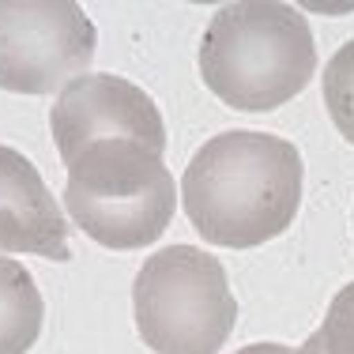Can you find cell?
<instances>
[{"label": "cell", "instance_id": "30bf717a", "mask_svg": "<svg viewBox=\"0 0 354 354\" xmlns=\"http://www.w3.org/2000/svg\"><path fill=\"white\" fill-rule=\"evenodd\" d=\"M320 339H324V354H354V283L332 298Z\"/></svg>", "mask_w": 354, "mask_h": 354}, {"label": "cell", "instance_id": "9c48e42d", "mask_svg": "<svg viewBox=\"0 0 354 354\" xmlns=\"http://www.w3.org/2000/svg\"><path fill=\"white\" fill-rule=\"evenodd\" d=\"M324 106L339 136L354 143V38L324 64Z\"/></svg>", "mask_w": 354, "mask_h": 354}, {"label": "cell", "instance_id": "3957f363", "mask_svg": "<svg viewBox=\"0 0 354 354\" xmlns=\"http://www.w3.org/2000/svg\"><path fill=\"white\" fill-rule=\"evenodd\" d=\"M174 174L162 155L136 140L91 143L68 166L64 207L87 238L106 249H143L174 218Z\"/></svg>", "mask_w": 354, "mask_h": 354}, {"label": "cell", "instance_id": "8992f818", "mask_svg": "<svg viewBox=\"0 0 354 354\" xmlns=\"http://www.w3.org/2000/svg\"><path fill=\"white\" fill-rule=\"evenodd\" d=\"M61 162L72 166L91 143L136 140L143 147L166 151V124L155 98L121 75H80L57 95L49 113Z\"/></svg>", "mask_w": 354, "mask_h": 354}, {"label": "cell", "instance_id": "8fae6325", "mask_svg": "<svg viewBox=\"0 0 354 354\" xmlns=\"http://www.w3.org/2000/svg\"><path fill=\"white\" fill-rule=\"evenodd\" d=\"M238 354H290V347H283V343H252V347H241Z\"/></svg>", "mask_w": 354, "mask_h": 354}, {"label": "cell", "instance_id": "5b68a950", "mask_svg": "<svg viewBox=\"0 0 354 354\" xmlns=\"http://www.w3.org/2000/svg\"><path fill=\"white\" fill-rule=\"evenodd\" d=\"M95 23L72 0H0V87L49 95L95 61Z\"/></svg>", "mask_w": 354, "mask_h": 354}, {"label": "cell", "instance_id": "7a4b0ae2", "mask_svg": "<svg viewBox=\"0 0 354 354\" xmlns=\"http://www.w3.org/2000/svg\"><path fill=\"white\" fill-rule=\"evenodd\" d=\"M313 72V30L290 4H226L212 15L200 41V75L207 91L245 113H268L290 102Z\"/></svg>", "mask_w": 354, "mask_h": 354}, {"label": "cell", "instance_id": "ba28073f", "mask_svg": "<svg viewBox=\"0 0 354 354\" xmlns=\"http://www.w3.org/2000/svg\"><path fill=\"white\" fill-rule=\"evenodd\" d=\"M46 306L35 275L12 257H0V354H27L41 335Z\"/></svg>", "mask_w": 354, "mask_h": 354}, {"label": "cell", "instance_id": "52a82bcc", "mask_svg": "<svg viewBox=\"0 0 354 354\" xmlns=\"http://www.w3.org/2000/svg\"><path fill=\"white\" fill-rule=\"evenodd\" d=\"M0 252L72 260L61 204L46 189L38 166L8 143H0Z\"/></svg>", "mask_w": 354, "mask_h": 354}, {"label": "cell", "instance_id": "7c38bea8", "mask_svg": "<svg viewBox=\"0 0 354 354\" xmlns=\"http://www.w3.org/2000/svg\"><path fill=\"white\" fill-rule=\"evenodd\" d=\"M294 354H324V339H320V328H317V332L309 335V339L301 343V347L294 351Z\"/></svg>", "mask_w": 354, "mask_h": 354}, {"label": "cell", "instance_id": "277c9868", "mask_svg": "<svg viewBox=\"0 0 354 354\" xmlns=\"http://www.w3.org/2000/svg\"><path fill=\"white\" fill-rule=\"evenodd\" d=\"M132 309L140 339L155 354H215L238 324L226 268L196 245H170L143 260Z\"/></svg>", "mask_w": 354, "mask_h": 354}, {"label": "cell", "instance_id": "6da1fadb", "mask_svg": "<svg viewBox=\"0 0 354 354\" xmlns=\"http://www.w3.org/2000/svg\"><path fill=\"white\" fill-rule=\"evenodd\" d=\"M301 151L268 132H218L192 155L181 204L196 234L223 249H252L290 230L301 207Z\"/></svg>", "mask_w": 354, "mask_h": 354}]
</instances>
